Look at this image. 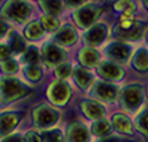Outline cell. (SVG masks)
Segmentation results:
<instances>
[{"mask_svg": "<svg viewBox=\"0 0 148 142\" xmlns=\"http://www.w3.org/2000/svg\"><path fill=\"white\" fill-rule=\"evenodd\" d=\"M80 61L82 63V66L95 67L97 63H98V53L92 49L81 50V53H80Z\"/></svg>", "mask_w": 148, "mask_h": 142, "instance_id": "cell-13", "label": "cell"}, {"mask_svg": "<svg viewBox=\"0 0 148 142\" xmlns=\"http://www.w3.org/2000/svg\"><path fill=\"white\" fill-rule=\"evenodd\" d=\"M138 128L144 131V134L148 135V111H144L138 117Z\"/></svg>", "mask_w": 148, "mask_h": 142, "instance_id": "cell-33", "label": "cell"}, {"mask_svg": "<svg viewBox=\"0 0 148 142\" xmlns=\"http://www.w3.org/2000/svg\"><path fill=\"white\" fill-rule=\"evenodd\" d=\"M10 46H11V49L14 50V52H23L25 48V42L21 36L14 35V36L11 38V41H10Z\"/></svg>", "mask_w": 148, "mask_h": 142, "instance_id": "cell-28", "label": "cell"}, {"mask_svg": "<svg viewBox=\"0 0 148 142\" xmlns=\"http://www.w3.org/2000/svg\"><path fill=\"white\" fill-rule=\"evenodd\" d=\"M69 85L64 82H56L53 85H50V91H49V95L50 98L53 99V102L56 103H63L64 100L69 98Z\"/></svg>", "mask_w": 148, "mask_h": 142, "instance_id": "cell-8", "label": "cell"}, {"mask_svg": "<svg viewBox=\"0 0 148 142\" xmlns=\"http://www.w3.org/2000/svg\"><path fill=\"white\" fill-rule=\"evenodd\" d=\"M3 142H21V137H18V135H13V137H8L7 139H4Z\"/></svg>", "mask_w": 148, "mask_h": 142, "instance_id": "cell-37", "label": "cell"}, {"mask_svg": "<svg viewBox=\"0 0 148 142\" xmlns=\"http://www.w3.org/2000/svg\"><path fill=\"white\" fill-rule=\"evenodd\" d=\"M92 131L95 135H106L110 131V125L108 124V121H97L92 125Z\"/></svg>", "mask_w": 148, "mask_h": 142, "instance_id": "cell-25", "label": "cell"}, {"mask_svg": "<svg viewBox=\"0 0 148 142\" xmlns=\"http://www.w3.org/2000/svg\"><path fill=\"white\" fill-rule=\"evenodd\" d=\"M27 142H42V138L41 135H38L36 132L31 131V132L27 134Z\"/></svg>", "mask_w": 148, "mask_h": 142, "instance_id": "cell-34", "label": "cell"}, {"mask_svg": "<svg viewBox=\"0 0 148 142\" xmlns=\"http://www.w3.org/2000/svg\"><path fill=\"white\" fill-rule=\"evenodd\" d=\"M39 50L36 49V48H34V46H31V48H28L27 49V52H25L24 54V61L25 63H28L29 66L31 64H36L38 61H39Z\"/></svg>", "mask_w": 148, "mask_h": 142, "instance_id": "cell-23", "label": "cell"}, {"mask_svg": "<svg viewBox=\"0 0 148 142\" xmlns=\"http://www.w3.org/2000/svg\"><path fill=\"white\" fill-rule=\"evenodd\" d=\"M42 6H43V8L49 13L50 16H55V14L60 13L62 1L60 0H42Z\"/></svg>", "mask_w": 148, "mask_h": 142, "instance_id": "cell-22", "label": "cell"}, {"mask_svg": "<svg viewBox=\"0 0 148 142\" xmlns=\"http://www.w3.org/2000/svg\"><path fill=\"white\" fill-rule=\"evenodd\" d=\"M1 68H3V71H6V73H14L17 70V63L14 60H11V58H7V60H4V61L1 63Z\"/></svg>", "mask_w": 148, "mask_h": 142, "instance_id": "cell-32", "label": "cell"}, {"mask_svg": "<svg viewBox=\"0 0 148 142\" xmlns=\"http://www.w3.org/2000/svg\"><path fill=\"white\" fill-rule=\"evenodd\" d=\"M56 42L59 45H71L75 42V32L70 25H66L56 35Z\"/></svg>", "mask_w": 148, "mask_h": 142, "instance_id": "cell-12", "label": "cell"}, {"mask_svg": "<svg viewBox=\"0 0 148 142\" xmlns=\"http://www.w3.org/2000/svg\"><path fill=\"white\" fill-rule=\"evenodd\" d=\"M42 33H43V29L41 26V22H38V21L29 22V25L25 28V35L29 39H38L42 36Z\"/></svg>", "mask_w": 148, "mask_h": 142, "instance_id": "cell-19", "label": "cell"}, {"mask_svg": "<svg viewBox=\"0 0 148 142\" xmlns=\"http://www.w3.org/2000/svg\"><path fill=\"white\" fill-rule=\"evenodd\" d=\"M115 8L124 13V11H134L136 6H134V3H133L132 0H119L115 4Z\"/></svg>", "mask_w": 148, "mask_h": 142, "instance_id": "cell-29", "label": "cell"}, {"mask_svg": "<svg viewBox=\"0 0 148 142\" xmlns=\"http://www.w3.org/2000/svg\"><path fill=\"white\" fill-rule=\"evenodd\" d=\"M69 139H70V142H87V134H85L82 127H80V125H73V127L70 128Z\"/></svg>", "mask_w": 148, "mask_h": 142, "instance_id": "cell-16", "label": "cell"}, {"mask_svg": "<svg viewBox=\"0 0 148 142\" xmlns=\"http://www.w3.org/2000/svg\"><path fill=\"white\" fill-rule=\"evenodd\" d=\"M71 73V67L70 64H60V66L56 68V75L60 77V78H66L69 77Z\"/></svg>", "mask_w": 148, "mask_h": 142, "instance_id": "cell-31", "label": "cell"}, {"mask_svg": "<svg viewBox=\"0 0 148 142\" xmlns=\"http://www.w3.org/2000/svg\"><path fill=\"white\" fill-rule=\"evenodd\" d=\"M144 3H145V6H147V8H148V0H144Z\"/></svg>", "mask_w": 148, "mask_h": 142, "instance_id": "cell-40", "label": "cell"}, {"mask_svg": "<svg viewBox=\"0 0 148 142\" xmlns=\"http://www.w3.org/2000/svg\"><path fill=\"white\" fill-rule=\"evenodd\" d=\"M98 71L102 77H106L109 79H120L123 75V70L112 63H102L98 67Z\"/></svg>", "mask_w": 148, "mask_h": 142, "instance_id": "cell-10", "label": "cell"}, {"mask_svg": "<svg viewBox=\"0 0 148 142\" xmlns=\"http://www.w3.org/2000/svg\"><path fill=\"white\" fill-rule=\"evenodd\" d=\"M113 123H115L116 128L122 132H126V134H132V124L129 121L127 117L122 116V114H116L113 117Z\"/></svg>", "mask_w": 148, "mask_h": 142, "instance_id": "cell-17", "label": "cell"}, {"mask_svg": "<svg viewBox=\"0 0 148 142\" xmlns=\"http://www.w3.org/2000/svg\"><path fill=\"white\" fill-rule=\"evenodd\" d=\"M82 107H84V113H85L87 116L92 117V118L101 117L103 114L102 107L98 106L97 103H94V102H85V103H82Z\"/></svg>", "mask_w": 148, "mask_h": 142, "instance_id": "cell-18", "label": "cell"}, {"mask_svg": "<svg viewBox=\"0 0 148 142\" xmlns=\"http://www.w3.org/2000/svg\"><path fill=\"white\" fill-rule=\"evenodd\" d=\"M41 24L43 25V28L48 29V31H55L59 25L58 21H56V18L52 16H43L41 18Z\"/></svg>", "mask_w": 148, "mask_h": 142, "instance_id": "cell-27", "label": "cell"}, {"mask_svg": "<svg viewBox=\"0 0 148 142\" xmlns=\"http://www.w3.org/2000/svg\"><path fill=\"white\" fill-rule=\"evenodd\" d=\"M94 95L97 98H101V99H103V100H112V99H115V96H116V89H115V86H112V85L98 82L95 85Z\"/></svg>", "mask_w": 148, "mask_h": 142, "instance_id": "cell-11", "label": "cell"}, {"mask_svg": "<svg viewBox=\"0 0 148 142\" xmlns=\"http://www.w3.org/2000/svg\"><path fill=\"white\" fill-rule=\"evenodd\" d=\"M74 77H75V81L80 84L82 88L88 86L90 82H91V74L88 73V71H85V68H82V67L75 68V71H74Z\"/></svg>", "mask_w": 148, "mask_h": 142, "instance_id": "cell-21", "label": "cell"}, {"mask_svg": "<svg viewBox=\"0 0 148 142\" xmlns=\"http://www.w3.org/2000/svg\"><path fill=\"white\" fill-rule=\"evenodd\" d=\"M6 32H7V25L3 20H0V36H3Z\"/></svg>", "mask_w": 148, "mask_h": 142, "instance_id": "cell-36", "label": "cell"}, {"mask_svg": "<svg viewBox=\"0 0 148 142\" xmlns=\"http://www.w3.org/2000/svg\"><path fill=\"white\" fill-rule=\"evenodd\" d=\"M136 24V20H134V11H124L122 17H120V21H119V26L122 31H127L130 29L133 25Z\"/></svg>", "mask_w": 148, "mask_h": 142, "instance_id": "cell-20", "label": "cell"}, {"mask_svg": "<svg viewBox=\"0 0 148 142\" xmlns=\"http://www.w3.org/2000/svg\"><path fill=\"white\" fill-rule=\"evenodd\" d=\"M0 89L3 92V95H4V98L8 100H13L16 99V98H20V96H23L27 89H25V86L23 84L20 82L18 79H14V78H4V79H1V82H0Z\"/></svg>", "mask_w": 148, "mask_h": 142, "instance_id": "cell-2", "label": "cell"}, {"mask_svg": "<svg viewBox=\"0 0 148 142\" xmlns=\"http://www.w3.org/2000/svg\"><path fill=\"white\" fill-rule=\"evenodd\" d=\"M102 142H122V141H119V139H113V138H112V139H109V141H102Z\"/></svg>", "mask_w": 148, "mask_h": 142, "instance_id": "cell-39", "label": "cell"}, {"mask_svg": "<svg viewBox=\"0 0 148 142\" xmlns=\"http://www.w3.org/2000/svg\"><path fill=\"white\" fill-rule=\"evenodd\" d=\"M64 52L60 49L56 45H46L45 49H43V56H45V60L48 64H56V63H60L63 58H64Z\"/></svg>", "mask_w": 148, "mask_h": 142, "instance_id": "cell-7", "label": "cell"}, {"mask_svg": "<svg viewBox=\"0 0 148 142\" xmlns=\"http://www.w3.org/2000/svg\"><path fill=\"white\" fill-rule=\"evenodd\" d=\"M8 53H10V49L7 46H0V60H7L8 57Z\"/></svg>", "mask_w": 148, "mask_h": 142, "instance_id": "cell-35", "label": "cell"}, {"mask_svg": "<svg viewBox=\"0 0 148 142\" xmlns=\"http://www.w3.org/2000/svg\"><path fill=\"white\" fill-rule=\"evenodd\" d=\"M123 102L127 107H137L143 102V93L141 89L136 85L127 86L123 92Z\"/></svg>", "mask_w": 148, "mask_h": 142, "instance_id": "cell-4", "label": "cell"}, {"mask_svg": "<svg viewBox=\"0 0 148 142\" xmlns=\"http://www.w3.org/2000/svg\"><path fill=\"white\" fill-rule=\"evenodd\" d=\"M120 35L124 36V38H127V39H137V38H140V35H141V25L136 21V24L133 25L130 29H127V31H122Z\"/></svg>", "mask_w": 148, "mask_h": 142, "instance_id": "cell-24", "label": "cell"}, {"mask_svg": "<svg viewBox=\"0 0 148 142\" xmlns=\"http://www.w3.org/2000/svg\"><path fill=\"white\" fill-rule=\"evenodd\" d=\"M106 52L113 60L117 61H126L130 56V48L124 43H112L106 49Z\"/></svg>", "mask_w": 148, "mask_h": 142, "instance_id": "cell-5", "label": "cell"}, {"mask_svg": "<svg viewBox=\"0 0 148 142\" xmlns=\"http://www.w3.org/2000/svg\"><path fill=\"white\" fill-rule=\"evenodd\" d=\"M56 118H58L56 113L52 111L49 107H45V106L36 109V111H35V120H36V124L41 125V127H46V125L53 124V123L56 121Z\"/></svg>", "mask_w": 148, "mask_h": 142, "instance_id": "cell-6", "label": "cell"}, {"mask_svg": "<svg viewBox=\"0 0 148 142\" xmlns=\"http://www.w3.org/2000/svg\"><path fill=\"white\" fill-rule=\"evenodd\" d=\"M25 74L31 81H38L42 77V71L36 64H31V66H28L25 68Z\"/></svg>", "mask_w": 148, "mask_h": 142, "instance_id": "cell-26", "label": "cell"}, {"mask_svg": "<svg viewBox=\"0 0 148 142\" xmlns=\"http://www.w3.org/2000/svg\"><path fill=\"white\" fill-rule=\"evenodd\" d=\"M101 14V10L97 6H85V7L80 8L74 13V20L77 21V24L85 28V26H90Z\"/></svg>", "mask_w": 148, "mask_h": 142, "instance_id": "cell-3", "label": "cell"}, {"mask_svg": "<svg viewBox=\"0 0 148 142\" xmlns=\"http://www.w3.org/2000/svg\"><path fill=\"white\" fill-rule=\"evenodd\" d=\"M18 123V117L16 114H4L0 117V132L4 134L14 128Z\"/></svg>", "mask_w": 148, "mask_h": 142, "instance_id": "cell-14", "label": "cell"}, {"mask_svg": "<svg viewBox=\"0 0 148 142\" xmlns=\"http://www.w3.org/2000/svg\"><path fill=\"white\" fill-rule=\"evenodd\" d=\"M133 64H134V68L138 70V71H147L148 70V54L145 50H140L136 57L133 60Z\"/></svg>", "mask_w": 148, "mask_h": 142, "instance_id": "cell-15", "label": "cell"}, {"mask_svg": "<svg viewBox=\"0 0 148 142\" xmlns=\"http://www.w3.org/2000/svg\"><path fill=\"white\" fill-rule=\"evenodd\" d=\"M43 139L45 142H60L62 141V134L60 131H48V132H45L43 135Z\"/></svg>", "mask_w": 148, "mask_h": 142, "instance_id": "cell-30", "label": "cell"}, {"mask_svg": "<svg viewBox=\"0 0 148 142\" xmlns=\"http://www.w3.org/2000/svg\"><path fill=\"white\" fill-rule=\"evenodd\" d=\"M105 33H106V29H105L103 25H95L94 28H91L90 31L85 33L84 39L91 46H97L105 39Z\"/></svg>", "mask_w": 148, "mask_h": 142, "instance_id": "cell-9", "label": "cell"}, {"mask_svg": "<svg viewBox=\"0 0 148 142\" xmlns=\"http://www.w3.org/2000/svg\"><path fill=\"white\" fill-rule=\"evenodd\" d=\"M31 13L29 6L21 0H10L3 7V16L7 18H13L16 21H25Z\"/></svg>", "mask_w": 148, "mask_h": 142, "instance_id": "cell-1", "label": "cell"}, {"mask_svg": "<svg viewBox=\"0 0 148 142\" xmlns=\"http://www.w3.org/2000/svg\"><path fill=\"white\" fill-rule=\"evenodd\" d=\"M84 1H85V0H66V3L70 4V6H77V4H81Z\"/></svg>", "mask_w": 148, "mask_h": 142, "instance_id": "cell-38", "label": "cell"}]
</instances>
